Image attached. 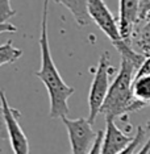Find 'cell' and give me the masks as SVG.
Masks as SVG:
<instances>
[{
  "label": "cell",
  "instance_id": "1",
  "mask_svg": "<svg viewBox=\"0 0 150 154\" xmlns=\"http://www.w3.org/2000/svg\"><path fill=\"white\" fill-rule=\"evenodd\" d=\"M49 2L44 0L42 17H41V34H40V49H41V67L34 75L45 85L49 95V113L51 119H62L70 112L69 99L74 95L75 90L66 85L63 78L59 74L50 53V45L47 37V13Z\"/></svg>",
  "mask_w": 150,
  "mask_h": 154
},
{
  "label": "cell",
  "instance_id": "2",
  "mask_svg": "<svg viewBox=\"0 0 150 154\" xmlns=\"http://www.w3.org/2000/svg\"><path fill=\"white\" fill-rule=\"evenodd\" d=\"M138 71V67L133 62L121 58L118 74L108 90L107 97L100 109V113L107 119H120L127 122L128 115L134 113L142 108L144 104L137 101L133 96V80Z\"/></svg>",
  "mask_w": 150,
  "mask_h": 154
},
{
  "label": "cell",
  "instance_id": "3",
  "mask_svg": "<svg viewBox=\"0 0 150 154\" xmlns=\"http://www.w3.org/2000/svg\"><path fill=\"white\" fill-rule=\"evenodd\" d=\"M113 72H115V67L109 62V53L106 51L99 58L95 75H93V80L88 92V108H90L88 121L91 124H93L97 115L100 113V109H102L104 100L107 97L108 90L111 87L109 78Z\"/></svg>",
  "mask_w": 150,
  "mask_h": 154
},
{
  "label": "cell",
  "instance_id": "4",
  "mask_svg": "<svg viewBox=\"0 0 150 154\" xmlns=\"http://www.w3.org/2000/svg\"><path fill=\"white\" fill-rule=\"evenodd\" d=\"M61 120L67 129L69 141L71 146L70 154H88L97 137V132L93 131L92 124L88 121V119H69L65 116Z\"/></svg>",
  "mask_w": 150,
  "mask_h": 154
},
{
  "label": "cell",
  "instance_id": "5",
  "mask_svg": "<svg viewBox=\"0 0 150 154\" xmlns=\"http://www.w3.org/2000/svg\"><path fill=\"white\" fill-rule=\"evenodd\" d=\"M0 101H2L3 113H4V121L7 128V137L9 140L13 154H30V146L28 137L19 122V119L21 117V113L12 108L8 103V99L5 96V92L0 88Z\"/></svg>",
  "mask_w": 150,
  "mask_h": 154
},
{
  "label": "cell",
  "instance_id": "6",
  "mask_svg": "<svg viewBox=\"0 0 150 154\" xmlns=\"http://www.w3.org/2000/svg\"><path fill=\"white\" fill-rule=\"evenodd\" d=\"M88 16L93 23L97 25L102 32L109 38V41L113 44L123 40L120 34V28L116 17L112 15L109 8L104 3V0H88Z\"/></svg>",
  "mask_w": 150,
  "mask_h": 154
},
{
  "label": "cell",
  "instance_id": "7",
  "mask_svg": "<svg viewBox=\"0 0 150 154\" xmlns=\"http://www.w3.org/2000/svg\"><path fill=\"white\" fill-rule=\"evenodd\" d=\"M134 136H129L124 133L116 125L112 119L106 120V131L103 132L102 152L100 154H117L127 148L133 141Z\"/></svg>",
  "mask_w": 150,
  "mask_h": 154
},
{
  "label": "cell",
  "instance_id": "8",
  "mask_svg": "<svg viewBox=\"0 0 150 154\" xmlns=\"http://www.w3.org/2000/svg\"><path fill=\"white\" fill-rule=\"evenodd\" d=\"M139 0H118V28L123 40L129 41L138 24Z\"/></svg>",
  "mask_w": 150,
  "mask_h": 154
},
{
  "label": "cell",
  "instance_id": "9",
  "mask_svg": "<svg viewBox=\"0 0 150 154\" xmlns=\"http://www.w3.org/2000/svg\"><path fill=\"white\" fill-rule=\"evenodd\" d=\"M129 42L137 53L145 57L150 54V17L134 28Z\"/></svg>",
  "mask_w": 150,
  "mask_h": 154
},
{
  "label": "cell",
  "instance_id": "10",
  "mask_svg": "<svg viewBox=\"0 0 150 154\" xmlns=\"http://www.w3.org/2000/svg\"><path fill=\"white\" fill-rule=\"evenodd\" d=\"M53 2L67 8L74 17V21L79 26H87L91 23V19L88 16V9H87L88 0H53Z\"/></svg>",
  "mask_w": 150,
  "mask_h": 154
},
{
  "label": "cell",
  "instance_id": "11",
  "mask_svg": "<svg viewBox=\"0 0 150 154\" xmlns=\"http://www.w3.org/2000/svg\"><path fill=\"white\" fill-rule=\"evenodd\" d=\"M133 96L144 106L150 104V74L142 75L133 80Z\"/></svg>",
  "mask_w": 150,
  "mask_h": 154
},
{
  "label": "cell",
  "instance_id": "12",
  "mask_svg": "<svg viewBox=\"0 0 150 154\" xmlns=\"http://www.w3.org/2000/svg\"><path fill=\"white\" fill-rule=\"evenodd\" d=\"M21 55H23V50L13 46L12 41H7L5 44L0 45V66L13 63Z\"/></svg>",
  "mask_w": 150,
  "mask_h": 154
},
{
  "label": "cell",
  "instance_id": "13",
  "mask_svg": "<svg viewBox=\"0 0 150 154\" xmlns=\"http://www.w3.org/2000/svg\"><path fill=\"white\" fill-rule=\"evenodd\" d=\"M145 136H146V131L142 127H138L137 132H136V134L133 137V141L129 143V145L123 150V152H120L117 154H136L138 152V149H139V145L144 142Z\"/></svg>",
  "mask_w": 150,
  "mask_h": 154
},
{
  "label": "cell",
  "instance_id": "14",
  "mask_svg": "<svg viewBox=\"0 0 150 154\" xmlns=\"http://www.w3.org/2000/svg\"><path fill=\"white\" fill-rule=\"evenodd\" d=\"M16 15V11L12 8L11 0H0V23H8Z\"/></svg>",
  "mask_w": 150,
  "mask_h": 154
},
{
  "label": "cell",
  "instance_id": "15",
  "mask_svg": "<svg viewBox=\"0 0 150 154\" xmlns=\"http://www.w3.org/2000/svg\"><path fill=\"white\" fill-rule=\"evenodd\" d=\"M149 17H150V0H139V3H138V24L148 20Z\"/></svg>",
  "mask_w": 150,
  "mask_h": 154
},
{
  "label": "cell",
  "instance_id": "16",
  "mask_svg": "<svg viewBox=\"0 0 150 154\" xmlns=\"http://www.w3.org/2000/svg\"><path fill=\"white\" fill-rule=\"evenodd\" d=\"M102 140H103V131H97V137L95 140L92 149L90 150L88 154H100L102 152Z\"/></svg>",
  "mask_w": 150,
  "mask_h": 154
},
{
  "label": "cell",
  "instance_id": "17",
  "mask_svg": "<svg viewBox=\"0 0 150 154\" xmlns=\"http://www.w3.org/2000/svg\"><path fill=\"white\" fill-rule=\"evenodd\" d=\"M148 74H150V54L145 58L144 63H142V66L138 69V71H137V74H136L134 78H138V76H142V75H148Z\"/></svg>",
  "mask_w": 150,
  "mask_h": 154
},
{
  "label": "cell",
  "instance_id": "18",
  "mask_svg": "<svg viewBox=\"0 0 150 154\" xmlns=\"http://www.w3.org/2000/svg\"><path fill=\"white\" fill-rule=\"evenodd\" d=\"M7 137V128L4 121V113H3V108L0 106V140H5Z\"/></svg>",
  "mask_w": 150,
  "mask_h": 154
},
{
  "label": "cell",
  "instance_id": "19",
  "mask_svg": "<svg viewBox=\"0 0 150 154\" xmlns=\"http://www.w3.org/2000/svg\"><path fill=\"white\" fill-rule=\"evenodd\" d=\"M17 32V28L11 23H0V34L3 33H15Z\"/></svg>",
  "mask_w": 150,
  "mask_h": 154
},
{
  "label": "cell",
  "instance_id": "20",
  "mask_svg": "<svg viewBox=\"0 0 150 154\" xmlns=\"http://www.w3.org/2000/svg\"><path fill=\"white\" fill-rule=\"evenodd\" d=\"M149 153H150V137L148 138V141L139 148V150L136 154H149Z\"/></svg>",
  "mask_w": 150,
  "mask_h": 154
},
{
  "label": "cell",
  "instance_id": "21",
  "mask_svg": "<svg viewBox=\"0 0 150 154\" xmlns=\"http://www.w3.org/2000/svg\"><path fill=\"white\" fill-rule=\"evenodd\" d=\"M144 129L146 131V133H148V132H150V119L148 120V122H146V127H145Z\"/></svg>",
  "mask_w": 150,
  "mask_h": 154
}]
</instances>
